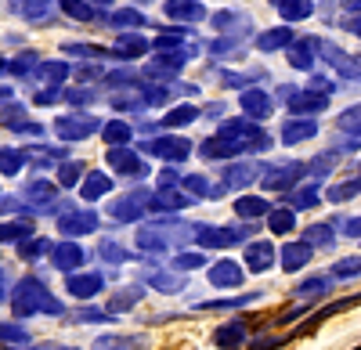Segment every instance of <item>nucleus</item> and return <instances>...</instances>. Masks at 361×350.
Listing matches in <instances>:
<instances>
[{
	"label": "nucleus",
	"instance_id": "obj_1",
	"mask_svg": "<svg viewBox=\"0 0 361 350\" xmlns=\"http://www.w3.org/2000/svg\"><path fill=\"white\" fill-rule=\"evenodd\" d=\"M246 264H250V271H267L271 264H275V246L271 242H250L246 246Z\"/></svg>",
	"mask_w": 361,
	"mask_h": 350
},
{
	"label": "nucleus",
	"instance_id": "obj_2",
	"mask_svg": "<svg viewBox=\"0 0 361 350\" xmlns=\"http://www.w3.org/2000/svg\"><path fill=\"white\" fill-rule=\"evenodd\" d=\"M209 282L217 289H235V285H243V271H238V264H231V260H221V264L209 268Z\"/></svg>",
	"mask_w": 361,
	"mask_h": 350
},
{
	"label": "nucleus",
	"instance_id": "obj_3",
	"mask_svg": "<svg viewBox=\"0 0 361 350\" xmlns=\"http://www.w3.org/2000/svg\"><path fill=\"white\" fill-rule=\"evenodd\" d=\"M304 264H311V246H307V242H289V246H282V271H300Z\"/></svg>",
	"mask_w": 361,
	"mask_h": 350
},
{
	"label": "nucleus",
	"instance_id": "obj_4",
	"mask_svg": "<svg viewBox=\"0 0 361 350\" xmlns=\"http://www.w3.org/2000/svg\"><path fill=\"white\" fill-rule=\"evenodd\" d=\"M217 346H224V350H238L246 343V325L243 322H231V325H224V329H217Z\"/></svg>",
	"mask_w": 361,
	"mask_h": 350
},
{
	"label": "nucleus",
	"instance_id": "obj_5",
	"mask_svg": "<svg viewBox=\"0 0 361 350\" xmlns=\"http://www.w3.org/2000/svg\"><path fill=\"white\" fill-rule=\"evenodd\" d=\"M267 210H271V206H267L264 199H257V195H246V199L235 202V213H238V217H264Z\"/></svg>",
	"mask_w": 361,
	"mask_h": 350
},
{
	"label": "nucleus",
	"instance_id": "obj_6",
	"mask_svg": "<svg viewBox=\"0 0 361 350\" xmlns=\"http://www.w3.org/2000/svg\"><path fill=\"white\" fill-rule=\"evenodd\" d=\"M267 224H271L275 235H289V231L296 227V217H293V210H275V213L267 217Z\"/></svg>",
	"mask_w": 361,
	"mask_h": 350
},
{
	"label": "nucleus",
	"instance_id": "obj_7",
	"mask_svg": "<svg viewBox=\"0 0 361 350\" xmlns=\"http://www.w3.org/2000/svg\"><path fill=\"white\" fill-rule=\"evenodd\" d=\"M102 289V278L98 275H87V278H73L69 282V293H76V296H94Z\"/></svg>",
	"mask_w": 361,
	"mask_h": 350
},
{
	"label": "nucleus",
	"instance_id": "obj_8",
	"mask_svg": "<svg viewBox=\"0 0 361 350\" xmlns=\"http://www.w3.org/2000/svg\"><path fill=\"white\" fill-rule=\"evenodd\" d=\"M166 15H173V18H202L199 4H192V0H170Z\"/></svg>",
	"mask_w": 361,
	"mask_h": 350
},
{
	"label": "nucleus",
	"instance_id": "obj_9",
	"mask_svg": "<svg viewBox=\"0 0 361 350\" xmlns=\"http://www.w3.org/2000/svg\"><path fill=\"white\" fill-rule=\"evenodd\" d=\"M156 152L166 156V159H185L188 156V141H159Z\"/></svg>",
	"mask_w": 361,
	"mask_h": 350
},
{
	"label": "nucleus",
	"instance_id": "obj_10",
	"mask_svg": "<svg viewBox=\"0 0 361 350\" xmlns=\"http://www.w3.org/2000/svg\"><path fill=\"white\" fill-rule=\"evenodd\" d=\"M311 249L314 246H325V242H333V227L329 224H314V227H307V239H304Z\"/></svg>",
	"mask_w": 361,
	"mask_h": 350
},
{
	"label": "nucleus",
	"instance_id": "obj_11",
	"mask_svg": "<svg viewBox=\"0 0 361 350\" xmlns=\"http://www.w3.org/2000/svg\"><path fill=\"white\" fill-rule=\"evenodd\" d=\"M296 293L300 296H325L329 293V278H307V282H300Z\"/></svg>",
	"mask_w": 361,
	"mask_h": 350
},
{
	"label": "nucleus",
	"instance_id": "obj_12",
	"mask_svg": "<svg viewBox=\"0 0 361 350\" xmlns=\"http://www.w3.org/2000/svg\"><path fill=\"white\" fill-rule=\"evenodd\" d=\"M98 350H145V339H98Z\"/></svg>",
	"mask_w": 361,
	"mask_h": 350
},
{
	"label": "nucleus",
	"instance_id": "obj_13",
	"mask_svg": "<svg viewBox=\"0 0 361 350\" xmlns=\"http://www.w3.org/2000/svg\"><path fill=\"white\" fill-rule=\"evenodd\" d=\"M80 260H83V253L76 246H62V249H58V256H54V264L58 268H76Z\"/></svg>",
	"mask_w": 361,
	"mask_h": 350
},
{
	"label": "nucleus",
	"instance_id": "obj_14",
	"mask_svg": "<svg viewBox=\"0 0 361 350\" xmlns=\"http://www.w3.org/2000/svg\"><path fill=\"white\" fill-rule=\"evenodd\" d=\"M333 275H336V278H354V275H361V256H347V260H340V264L333 268Z\"/></svg>",
	"mask_w": 361,
	"mask_h": 350
},
{
	"label": "nucleus",
	"instance_id": "obj_15",
	"mask_svg": "<svg viewBox=\"0 0 361 350\" xmlns=\"http://www.w3.org/2000/svg\"><path fill=\"white\" fill-rule=\"evenodd\" d=\"M307 206H318V192L314 188H300L293 195V210H307Z\"/></svg>",
	"mask_w": 361,
	"mask_h": 350
},
{
	"label": "nucleus",
	"instance_id": "obj_16",
	"mask_svg": "<svg viewBox=\"0 0 361 350\" xmlns=\"http://www.w3.org/2000/svg\"><path fill=\"white\" fill-rule=\"evenodd\" d=\"M152 285H156V289H163V293H180L185 278H173V275H152Z\"/></svg>",
	"mask_w": 361,
	"mask_h": 350
},
{
	"label": "nucleus",
	"instance_id": "obj_17",
	"mask_svg": "<svg viewBox=\"0 0 361 350\" xmlns=\"http://www.w3.org/2000/svg\"><path fill=\"white\" fill-rule=\"evenodd\" d=\"M282 11H286V18H304L311 11V4L307 0H282Z\"/></svg>",
	"mask_w": 361,
	"mask_h": 350
},
{
	"label": "nucleus",
	"instance_id": "obj_18",
	"mask_svg": "<svg viewBox=\"0 0 361 350\" xmlns=\"http://www.w3.org/2000/svg\"><path fill=\"white\" fill-rule=\"evenodd\" d=\"M173 264H177L180 271H192V268H202V264H206V256H202V253H180Z\"/></svg>",
	"mask_w": 361,
	"mask_h": 350
},
{
	"label": "nucleus",
	"instance_id": "obj_19",
	"mask_svg": "<svg viewBox=\"0 0 361 350\" xmlns=\"http://www.w3.org/2000/svg\"><path fill=\"white\" fill-rule=\"evenodd\" d=\"M307 134H314V123H300V127H286V130H282V141H286V144H293V141H300V137H307Z\"/></svg>",
	"mask_w": 361,
	"mask_h": 350
},
{
	"label": "nucleus",
	"instance_id": "obj_20",
	"mask_svg": "<svg viewBox=\"0 0 361 350\" xmlns=\"http://www.w3.org/2000/svg\"><path fill=\"white\" fill-rule=\"evenodd\" d=\"M243 105H246V108H250L253 115H267V108H271V105H267V101H264V98H260L257 91H250V94L243 98Z\"/></svg>",
	"mask_w": 361,
	"mask_h": 350
},
{
	"label": "nucleus",
	"instance_id": "obj_21",
	"mask_svg": "<svg viewBox=\"0 0 361 350\" xmlns=\"http://www.w3.org/2000/svg\"><path fill=\"white\" fill-rule=\"evenodd\" d=\"M357 192H361V181H354V185H336L333 192H329V199L343 202V199H350V195H357Z\"/></svg>",
	"mask_w": 361,
	"mask_h": 350
},
{
	"label": "nucleus",
	"instance_id": "obj_22",
	"mask_svg": "<svg viewBox=\"0 0 361 350\" xmlns=\"http://www.w3.org/2000/svg\"><path fill=\"white\" fill-rule=\"evenodd\" d=\"M188 120H195V108H192V105H185V108H177V112L166 115L170 127H180V123H188Z\"/></svg>",
	"mask_w": 361,
	"mask_h": 350
},
{
	"label": "nucleus",
	"instance_id": "obj_23",
	"mask_svg": "<svg viewBox=\"0 0 361 350\" xmlns=\"http://www.w3.org/2000/svg\"><path fill=\"white\" fill-rule=\"evenodd\" d=\"M286 40H289V29H275V33H267V37L260 40V47L271 51V47H279V44H286Z\"/></svg>",
	"mask_w": 361,
	"mask_h": 350
},
{
	"label": "nucleus",
	"instance_id": "obj_24",
	"mask_svg": "<svg viewBox=\"0 0 361 350\" xmlns=\"http://www.w3.org/2000/svg\"><path fill=\"white\" fill-rule=\"evenodd\" d=\"M94 227V217L90 213H83V217H73V220H66V231H90Z\"/></svg>",
	"mask_w": 361,
	"mask_h": 350
},
{
	"label": "nucleus",
	"instance_id": "obj_25",
	"mask_svg": "<svg viewBox=\"0 0 361 350\" xmlns=\"http://www.w3.org/2000/svg\"><path fill=\"white\" fill-rule=\"evenodd\" d=\"M109 188V181L105 177H90V185H87V195H98V192H105Z\"/></svg>",
	"mask_w": 361,
	"mask_h": 350
},
{
	"label": "nucleus",
	"instance_id": "obj_26",
	"mask_svg": "<svg viewBox=\"0 0 361 350\" xmlns=\"http://www.w3.org/2000/svg\"><path fill=\"white\" fill-rule=\"evenodd\" d=\"M347 235H350V239H361V217L347 224Z\"/></svg>",
	"mask_w": 361,
	"mask_h": 350
},
{
	"label": "nucleus",
	"instance_id": "obj_27",
	"mask_svg": "<svg viewBox=\"0 0 361 350\" xmlns=\"http://www.w3.org/2000/svg\"><path fill=\"white\" fill-rule=\"evenodd\" d=\"M347 8L350 11H361V0H347Z\"/></svg>",
	"mask_w": 361,
	"mask_h": 350
}]
</instances>
